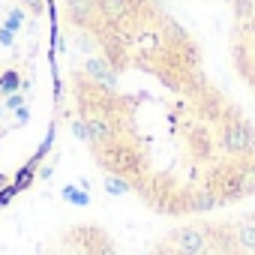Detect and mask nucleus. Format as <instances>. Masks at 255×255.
<instances>
[{"label":"nucleus","mask_w":255,"mask_h":255,"mask_svg":"<svg viewBox=\"0 0 255 255\" xmlns=\"http://www.w3.org/2000/svg\"><path fill=\"white\" fill-rule=\"evenodd\" d=\"M144 228L81 177L48 165L0 207V255H138Z\"/></svg>","instance_id":"1"},{"label":"nucleus","mask_w":255,"mask_h":255,"mask_svg":"<svg viewBox=\"0 0 255 255\" xmlns=\"http://www.w3.org/2000/svg\"><path fill=\"white\" fill-rule=\"evenodd\" d=\"M138 255H255V201L201 219L147 225Z\"/></svg>","instance_id":"2"},{"label":"nucleus","mask_w":255,"mask_h":255,"mask_svg":"<svg viewBox=\"0 0 255 255\" xmlns=\"http://www.w3.org/2000/svg\"><path fill=\"white\" fill-rule=\"evenodd\" d=\"M228 6V60L240 87L255 99V0H225ZM255 111V108H252Z\"/></svg>","instance_id":"3"}]
</instances>
